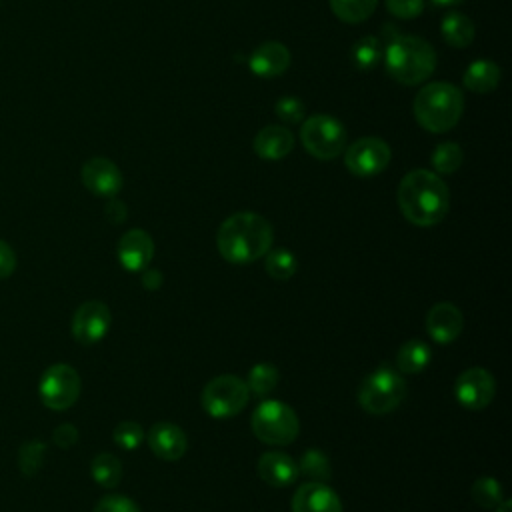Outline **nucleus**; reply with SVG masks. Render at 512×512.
<instances>
[{"label":"nucleus","mask_w":512,"mask_h":512,"mask_svg":"<svg viewBox=\"0 0 512 512\" xmlns=\"http://www.w3.org/2000/svg\"><path fill=\"white\" fill-rule=\"evenodd\" d=\"M398 208L416 226H434L444 220L450 208V192L444 180L430 170L408 172L398 186Z\"/></svg>","instance_id":"obj_1"},{"label":"nucleus","mask_w":512,"mask_h":512,"mask_svg":"<svg viewBox=\"0 0 512 512\" xmlns=\"http://www.w3.org/2000/svg\"><path fill=\"white\" fill-rule=\"evenodd\" d=\"M272 240V224L256 212H236L228 216L216 234L218 252L230 264H250L266 256Z\"/></svg>","instance_id":"obj_2"},{"label":"nucleus","mask_w":512,"mask_h":512,"mask_svg":"<svg viewBox=\"0 0 512 512\" xmlns=\"http://www.w3.org/2000/svg\"><path fill=\"white\" fill-rule=\"evenodd\" d=\"M388 74L406 86H416L428 80L436 68L434 48L418 36H394L384 50Z\"/></svg>","instance_id":"obj_3"},{"label":"nucleus","mask_w":512,"mask_h":512,"mask_svg":"<svg viewBox=\"0 0 512 512\" xmlns=\"http://www.w3.org/2000/svg\"><path fill=\"white\" fill-rule=\"evenodd\" d=\"M412 110L424 130L434 134L448 132L462 116L464 96L454 84L430 82L416 94Z\"/></svg>","instance_id":"obj_4"},{"label":"nucleus","mask_w":512,"mask_h":512,"mask_svg":"<svg viewBox=\"0 0 512 512\" xmlns=\"http://www.w3.org/2000/svg\"><path fill=\"white\" fill-rule=\"evenodd\" d=\"M252 432L258 440L272 446H286L296 440L300 422L292 406L280 400H264L252 412Z\"/></svg>","instance_id":"obj_5"},{"label":"nucleus","mask_w":512,"mask_h":512,"mask_svg":"<svg viewBox=\"0 0 512 512\" xmlns=\"http://www.w3.org/2000/svg\"><path fill=\"white\" fill-rule=\"evenodd\" d=\"M406 396V382L400 372L382 366L370 372L358 388V404L370 414L392 412Z\"/></svg>","instance_id":"obj_6"},{"label":"nucleus","mask_w":512,"mask_h":512,"mask_svg":"<svg viewBox=\"0 0 512 512\" xmlns=\"http://www.w3.org/2000/svg\"><path fill=\"white\" fill-rule=\"evenodd\" d=\"M248 400L246 382L234 374H220L202 390V408L212 418H232L246 408Z\"/></svg>","instance_id":"obj_7"},{"label":"nucleus","mask_w":512,"mask_h":512,"mask_svg":"<svg viewBox=\"0 0 512 512\" xmlns=\"http://www.w3.org/2000/svg\"><path fill=\"white\" fill-rule=\"evenodd\" d=\"M302 146L318 160H332L346 148V128L328 114H314L300 128Z\"/></svg>","instance_id":"obj_8"},{"label":"nucleus","mask_w":512,"mask_h":512,"mask_svg":"<svg viewBox=\"0 0 512 512\" xmlns=\"http://www.w3.org/2000/svg\"><path fill=\"white\" fill-rule=\"evenodd\" d=\"M80 376L68 364H52L44 370L38 382V394L46 408L50 410H66L80 396Z\"/></svg>","instance_id":"obj_9"},{"label":"nucleus","mask_w":512,"mask_h":512,"mask_svg":"<svg viewBox=\"0 0 512 512\" xmlns=\"http://www.w3.org/2000/svg\"><path fill=\"white\" fill-rule=\"evenodd\" d=\"M390 156V146L382 138L364 136L346 148L344 164L354 176L370 178L386 170Z\"/></svg>","instance_id":"obj_10"},{"label":"nucleus","mask_w":512,"mask_h":512,"mask_svg":"<svg viewBox=\"0 0 512 512\" xmlns=\"http://www.w3.org/2000/svg\"><path fill=\"white\" fill-rule=\"evenodd\" d=\"M112 322L110 308L100 300H88L80 304L72 316V336L82 346L100 342Z\"/></svg>","instance_id":"obj_11"},{"label":"nucleus","mask_w":512,"mask_h":512,"mask_svg":"<svg viewBox=\"0 0 512 512\" xmlns=\"http://www.w3.org/2000/svg\"><path fill=\"white\" fill-rule=\"evenodd\" d=\"M454 394L460 406L468 410H484L496 394L494 376L480 366L464 370L454 384Z\"/></svg>","instance_id":"obj_12"},{"label":"nucleus","mask_w":512,"mask_h":512,"mask_svg":"<svg viewBox=\"0 0 512 512\" xmlns=\"http://www.w3.org/2000/svg\"><path fill=\"white\" fill-rule=\"evenodd\" d=\"M80 178H82V184L92 194L102 196V198H114L120 192L122 182H124L120 168L112 160H108L104 156L90 158L82 166Z\"/></svg>","instance_id":"obj_13"},{"label":"nucleus","mask_w":512,"mask_h":512,"mask_svg":"<svg viewBox=\"0 0 512 512\" xmlns=\"http://www.w3.org/2000/svg\"><path fill=\"white\" fill-rule=\"evenodd\" d=\"M116 254H118V262L122 264L124 270L142 272L152 262L154 242L146 230L132 228L126 234H122V238L118 240Z\"/></svg>","instance_id":"obj_14"},{"label":"nucleus","mask_w":512,"mask_h":512,"mask_svg":"<svg viewBox=\"0 0 512 512\" xmlns=\"http://www.w3.org/2000/svg\"><path fill=\"white\" fill-rule=\"evenodd\" d=\"M464 328V316L452 302H438L426 314V332L436 344L454 342Z\"/></svg>","instance_id":"obj_15"},{"label":"nucleus","mask_w":512,"mask_h":512,"mask_svg":"<svg viewBox=\"0 0 512 512\" xmlns=\"http://www.w3.org/2000/svg\"><path fill=\"white\" fill-rule=\"evenodd\" d=\"M292 512H342V504L326 482H306L294 492Z\"/></svg>","instance_id":"obj_16"},{"label":"nucleus","mask_w":512,"mask_h":512,"mask_svg":"<svg viewBox=\"0 0 512 512\" xmlns=\"http://www.w3.org/2000/svg\"><path fill=\"white\" fill-rule=\"evenodd\" d=\"M148 446L162 460H180L186 454L188 438L184 430L172 422H156L148 430Z\"/></svg>","instance_id":"obj_17"},{"label":"nucleus","mask_w":512,"mask_h":512,"mask_svg":"<svg viewBox=\"0 0 512 512\" xmlns=\"http://www.w3.org/2000/svg\"><path fill=\"white\" fill-rule=\"evenodd\" d=\"M248 66H250L252 74H256L260 78L280 76L290 66V50L282 42L268 40L252 52Z\"/></svg>","instance_id":"obj_18"},{"label":"nucleus","mask_w":512,"mask_h":512,"mask_svg":"<svg viewBox=\"0 0 512 512\" xmlns=\"http://www.w3.org/2000/svg\"><path fill=\"white\" fill-rule=\"evenodd\" d=\"M258 476L272 488H286L300 476L298 464L284 452H264L258 458Z\"/></svg>","instance_id":"obj_19"},{"label":"nucleus","mask_w":512,"mask_h":512,"mask_svg":"<svg viewBox=\"0 0 512 512\" xmlns=\"http://www.w3.org/2000/svg\"><path fill=\"white\" fill-rule=\"evenodd\" d=\"M294 148V136L286 126H264L254 136V152L264 160H280Z\"/></svg>","instance_id":"obj_20"},{"label":"nucleus","mask_w":512,"mask_h":512,"mask_svg":"<svg viewBox=\"0 0 512 512\" xmlns=\"http://www.w3.org/2000/svg\"><path fill=\"white\" fill-rule=\"evenodd\" d=\"M464 86L476 94L492 92L500 84V68L492 60H474L464 70Z\"/></svg>","instance_id":"obj_21"},{"label":"nucleus","mask_w":512,"mask_h":512,"mask_svg":"<svg viewBox=\"0 0 512 512\" xmlns=\"http://www.w3.org/2000/svg\"><path fill=\"white\" fill-rule=\"evenodd\" d=\"M432 360V350L424 340H408L396 352V366L402 374H418Z\"/></svg>","instance_id":"obj_22"},{"label":"nucleus","mask_w":512,"mask_h":512,"mask_svg":"<svg viewBox=\"0 0 512 512\" xmlns=\"http://www.w3.org/2000/svg\"><path fill=\"white\" fill-rule=\"evenodd\" d=\"M440 32L446 44L452 48H466L474 40V24L466 14L450 12L440 24Z\"/></svg>","instance_id":"obj_23"},{"label":"nucleus","mask_w":512,"mask_h":512,"mask_svg":"<svg viewBox=\"0 0 512 512\" xmlns=\"http://www.w3.org/2000/svg\"><path fill=\"white\" fill-rule=\"evenodd\" d=\"M90 472L96 484H100L102 488H116L120 478H122V464L116 456L102 452L98 456H94L92 464H90Z\"/></svg>","instance_id":"obj_24"},{"label":"nucleus","mask_w":512,"mask_h":512,"mask_svg":"<svg viewBox=\"0 0 512 512\" xmlns=\"http://www.w3.org/2000/svg\"><path fill=\"white\" fill-rule=\"evenodd\" d=\"M378 0H330V8L342 22L358 24L372 16Z\"/></svg>","instance_id":"obj_25"},{"label":"nucleus","mask_w":512,"mask_h":512,"mask_svg":"<svg viewBox=\"0 0 512 512\" xmlns=\"http://www.w3.org/2000/svg\"><path fill=\"white\" fill-rule=\"evenodd\" d=\"M298 472L310 478V482H326L332 476V466L322 450L308 448L298 462Z\"/></svg>","instance_id":"obj_26"},{"label":"nucleus","mask_w":512,"mask_h":512,"mask_svg":"<svg viewBox=\"0 0 512 512\" xmlns=\"http://www.w3.org/2000/svg\"><path fill=\"white\" fill-rule=\"evenodd\" d=\"M266 272L274 280H290L296 274L298 260L288 248H276L266 252Z\"/></svg>","instance_id":"obj_27"},{"label":"nucleus","mask_w":512,"mask_h":512,"mask_svg":"<svg viewBox=\"0 0 512 512\" xmlns=\"http://www.w3.org/2000/svg\"><path fill=\"white\" fill-rule=\"evenodd\" d=\"M278 368L274 364H268V362H260L256 366L250 368L248 372V380H246V386L250 390V394H256V396H266L268 392H272L278 384Z\"/></svg>","instance_id":"obj_28"},{"label":"nucleus","mask_w":512,"mask_h":512,"mask_svg":"<svg viewBox=\"0 0 512 512\" xmlns=\"http://www.w3.org/2000/svg\"><path fill=\"white\" fill-rule=\"evenodd\" d=\"M464 152L456 142H440L430 156V162L438 174H452L460 168Z\"/></svg>","instance_id":"obj_29"},{"label":"nucleus","mask_w":512,"mask_h":512,"mask_svg":"<svg viewBox=\"0 0 512 512\" xmlns=\"http://www.w3.org/2000/svg\"><path fill=\"white\" fill-rule=\"evenodd\" d=\"M382 54H384V50L376 36H362L352 46V60L362 70L374 68L382 60Z\"/></svg>","instance_id":"obj_30"},{"label":"nucleus","mask_w":512,"mask_h":512,"mask_svg":"<svg viewBox=\"0 0 512 512\" xmlns=\"http://www.w3.org/2000/svg\"><path fill=\"white\" fill-rule=\"evenodd\" d=\"M44 456H46V444L44 442L30 440V442L22 444L20 452H18L20 472L26 474V476H34L42 468Z\"/></svg>","instance_id":"obj_31"},{"label":"nucleus","mask_w":512,"mask_h":512,"mask_svg":"<svg viewBox=\"0 0 512 512\" xmlns=\"http://www.w3.org/2000/svg\"><path fill=\"white\" fill-rule=\"evenodd\" d=\"M472 498L476 504L482 508H496L504 498H502V486L498 480L490 476H482L472 484Z\"/></svg>","instance_id":"obj_32"},{"label":"nucleus","mask_w":512,"mask_h":512,"mask_svg":"<svg viewBox=\"0 0 512 512\" xmlns=\"http://www.w3.org/2000/svg\"><path fill=\"white\" fill-rule=\"evenodd\" d=\"M112 438H114V442L122 450H136L142 444V440H144V430H142V426L138 422L124 420V422H120L114 428Z\"/></svg>","instance_id":"obj_33"},{"label":"nucleus","mask_w":512,"mask_h":512,"mask_svg":"<svg viewBox=\"0 0 512 512\" xmlns=\"http://www.w3.org/2000/svg\"><path fill=\"white\" fill-rule=\"evenodd\" d=\"M304 104L302 100H298L296 96H282L278 102H276V116L286 122V124H296L304 118Z\"/></svg>","instance_id":"obj_34"},{"label":"nucleus","mask_w":512,"mask_h":512,"mask_svg":"<svg viewBox=\"0 0 512 512\" xmlns=\"http://www.w3.org/2000/svg\"><path fill=\"white\" fill-rule=\"evenodd\" d=\"M92 512H140L138 504L122 494H108L100 498Z\"/></svg>","instance_id":"obj_35"},{"label":"nucleus","mask_w":512,"mask_h":512,"mask_svg":"<svg viewBox=\"0 0 512 512\" xmlns=\"http://www.w3.org/2000/svg\"><path fill=\"white\" fill-rule=\"evenodd\" d=\"M386 8L392 16L410 20L422 14L424 10V0H386Z\"/></svg>","instance_id":"obj_36"},{"label":"nucleus","mask_w":512,"mask_h":512,"mask_svg":"<svg viewBox=\"0 0 512 512\" xmlns=\"http://www.w3.org/2000/svg\"><path fill=\"white\" fill-rule=\"evenodd\" d=\"M52 440H54V444L56 446H60V448H70V446H74L76 444V440H78V430H76V426H72V424H60L54 432H52Z\"/></svg>","instance_id":"obj_37"},{"label":"nucleus","mask_w":512,"mask_h":512,"mask_svg":"<svg viewBox=\"0 0 512 512\" xmlns=\"http://www.w3.org/2000/svg\"><path fill=\"white\" fill-rule=\"evenodd\" d=\"M14 268H16V254L4 240H0V280L8 278L14 272Z\"/></svg>","instance_id":"obj_38"},{"label":"nucleus","mask_w":512,"mask_h":512,"mask_svg":"<svg viewBox=\"0 0 512 512\" xmlns=\"http://www.w3.org/2000/svg\"><path fill=\"white\" fill-rule=\"evenodd\" d=\"M104 212H106V218H108L110 222H114V224H120V222H124V218H126V206H124V202H120V200H116V198H110V200H108Z\"/></svg>","instance_id":"obj_39"},{"label":"nucleus","mask_w":512,"mask_h":512,"mask_svg":"<svg viewBox=\"0 0 512 512\" xmlns=\"http://www.w3.org/2000/svg\"><path fill=\"white\" fill-rule=\"evenodd\" d=\"M142 286L146 288V290H158L160 286H162V272H158V270H144V274H142Z\"/></svg>","instance_id":"obj_40"},{"label":"nucleus","mask_w":512,"mask_h":512,"mask_svg":"<svg viewBox=\"0 0 512 512\" xmlns=\"http://www.w3.org/2000/svg\"><path fill=\"white\" fill-rule=\"evenodd\" d=\"M512 510V502L510 500H502L498 506H496V512H510Z\"/></svg>","instance_id":"obj_41"},{"label":"nucleus","mask_w":512,"mask_h":512,"mask_svg":"<svg viewBox=\"0 0 512 512\" xmlns=\"http://www.w3.org/2000/svg\"><path fill=\"white\" fill-rule=\"evenodd\" d=\"M430 2H434L438 6H454V4H460L462 0H430Z\"/></svg>","instance_id":"obj_42"}]
</instances>
